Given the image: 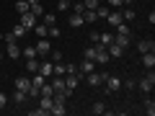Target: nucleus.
Instances as JSON below:
<instances>
[{"label": "nucleus", "mask_w": 155, "mask_h": 116, "mask_svg": "<svg viewBox=\"0 0 155 116\" xmlns=\"http://www.w3.org/2000/svg\"><path fill=\"white\" fill-rule=\"evenodd\" d=\"M91 114H96V116H104V114H106V106L101 103V101H96V103L91 106Z\"/></svg>", "instance_id": "a211bd4d"}, {"label": "nucleus", "mask_w": 155, "mask_h": 116, "mask_svg": "<svg viewBox=\"0 0 155 116\" xmlns=\"http://www.w3.org/2000/svg\"><path fill=\"white\" fill-rule=\"evenodd\" d=\"M65 75H78V65H70V62H67V70H65Z\"/></svg>", "instance_id": "79ce46f5"}, {"label": "nucleus", "mask_w": 155, "mask_h": 116, "mask_svg": "<svg viewBox=\"0 0 155 116\" xmlns=\"http://www.w3.org/2000/svg\"><path fill=\"white\" fill-rule=\"evenodd\" d=\"M65 70H67L65 62H54V75H65Z\"/></svg>", "instance_id": "473e14b6"}, {"label": "nucleus", "mask_w": 155, "mask_h": 116, "mask_svg": "<svg viewBox=\"0 0 155 116\" xmlns=\"http://www.w3.org/2000/svg\"><path fill=\"white\" fill-rule=\"evenodd\" d=\"M5 103H8V98H5V93H0V111L5 108Z\"/></svg>", "instance_id": "a18cd8bd"}, {"label": "nucleus", "mask_w": 155, "mask_h": 116, "mask_svg": "<svg viewBox=\"0 0 155 116\" xmlns=\"http://www.w3.org/2000/svg\"><path fill=\"white\" fill-rule=\"evenodd\" d=\"M28 11H31V5H28L26 0H18V3H16V13H18V16H21V13H28Z\"/></svg>", "instance_id": "4be33fe9"}, {"label": "nucleus", "mask_w": 155, "mask_h": 116, "mask_svg": "<svg viewBox=\"0 0 155 116\" xmlns=\"http://www.w3.org/2000/svg\"><path fill=\"white\" fill-rule=\"evenodd\" d=\"M0 60H3V52H0Z\"/></svg>", "instance_id": "603ef678"}, {"label": "nucleus", "mask_w": 155, "mask_h": 116, "mask_svg": "<svg viewBox=\"0 0 155 116\" xmlns=\"http://www.w3.org/2000/svg\"><path fill=\"white\" fill-rule=\"evenodd\" d=\"M23 34H28V31H26V28H23V26H21V23H18V26H16V28H13V36H16V39H21V36H23Z\"/></svg>", "instance_id": "f704fd0d"}, {"label": "nucleus", "mask_w": 155, "mask_h": 116, "mask_svg": "<svg viewBox=\"0 0 155 116\" xmlns=\"http://www.w3.org/2000/svg\"><path fill=\"white\" fill-rule=\"evenodd\" d=\"M8 57H11V60H18V57H21V47H18V41H16V44H8Z\"/></svg>", "instance_id": "dca6fc26"}, {"label": "nucleus", "mask_w": 155, "mask_h": 116, "mask_svg": "<svg viewBox=\"0 0 155 116\" xmlns=\"http://www.w3.org/2000/svg\"><path fill=\"white\" fill-rule=\"evenodd\" d=\"M72 13H80V16H83V11H85V5H83V3H72Z\"/></svg>", "instance_id": "4c0bfd02"}, {"label": "nucleus", "mask_w": 155, "mask_h": 116, "mask_svg": "<svg viewBox=\"0 0 155 116\" xmlns=\"http://www.w3.org/2000/svg\"><path fill=\"white\" fill-rule=\"evenodd\" d=\"M98 36H101L98 31H91V41H93V44H98Z\"/></svg>", "instance_id": "49530a36"}, {"label": "nucleus", "mask_w": 155, "mask_h": 116, "mask_svg": "<svg viewBox=\"0 0 155 116\" xmlns=\"http://www.w3.org/2000/svg\"><path fill=\"white\" fill-rule=\"evenodd\" d=\"M0 3H3V0H0Z\"/></svg>", "instance_id": "5fc2aeb1"}, {"label": "nucleus", "mask_w": 155, "mask_h": 116, "mask_svg": "<svg viewBox=\"0 0 155 116\" xmlns=\"http://www.w3.org/2000/svg\"><path fill=\"white\" fill-rule=\"evenodd\" d=\"M98 3H104V0H98Z\"/></svg>", "instance_id": "864d4df0"}, {"label": "nucleus", "mask_w": 155, "mask_h": 116, "mask_svg": "<svg viewBox=\"0 0 155 116\" xmlns=\"http://www.w3.org/2000/svg\"><path fill=\"white\" fill-rule=\"evenodd\" d=\"M78 80H80V75H65V88H75V85H78Z\"/></svg>", "instance_id": "6ab92c4d"}, {"label": "nucleus", "mask_w": 155, "mask_h": 116, "mask_svg": "<svg viewBox=\"0 0 155 116\" xmlns=\"http://www.w3.org/2000/svg\"><path fill=\"white\" fill-rule=\"evenodd\" d=\"M3 39H5V44H16L18 39L13 36V31H8V34H3Z\"/></svg>", "instance_id": "58836bf2"}, {"label": "nucleus", "mask_w": 155, "mask_h": 116, "mask_svg": "<svg viewBox=\"0 0 155 116\" xmlns=\"http://www.w3.org/2000/svg\"><path fill=\"white\" fill-rule=\"evenodd\" d=\"M106 49H109V57H114V60H119V57L124 54V49H122V47H119V44H109V47H106Z\"/></svg>", "instance_id": "4468645a"}, {"label": "nucleus", "mask_w": 155, "mask_h": 116, "mask_svg": "<svg viewBox=\"0 0 155 116\" xmlns=\"http://www.w3.org/2000/svg\"><path fill=\"white\" fill-rule=\"evenodd\" d=\"M142 108H145V114H147V116H153V114H155V101H153V98H147Z\"/></svg>", "instance_id": "bb28decb"}, {"label": "nucleus", "mask_w": 155, "mask_h": 116, "mask_svg": "<svg viewBox=\"0 0 155 116\" xmlns=\"http://www.w3.org/2000/svg\"><path fill=\"white\" fill-rule=\"evenodd\" d=\"M96 67H104L106 62H109V49L106 47H96V57H93Z\"/></svg>", "instance_id": "f03ea898"}, {"label": "nucleus", "mask_w": 155, "mask_h": 116, "mask_svg": "<svg viewBox=\"0 0 155 116\" xmlns=\"http://www.w3.org/2000/svg\"><path fill=\"white\" fill-rule=\"evenodd\" d=\"M34 49H36V57H47V54H49V49H52V44L47 41V39H39Z\"/></svg>", "instance_id": "423d86ee"}, {"label": "nucleus", "mask_w": 155, "mask_h": 116, "mask_svg": "<svg viewBox=\"0 0 155 116\" xmlns=\"http://www.w3.org/2000/svg\"><path fill=\"white\" fill-rule=\"evenodd\" d=\"M36 21H39V18L34 16L31 11H28V13H21V26L26 28V31H28V28H34V26H36Z\"/></svg>", "instance_id": "39448f33"}, {"label": "nucleus", "mask_w": 155, "mask_h": 116, "mask_svg": "<svg viewBox=\"0 0 155 116\" xmlns=\"http://www.w3.org/2000/svg\"><path fill=\"white\" fill-rule=\"evenodd\" d=\"M122 3H124V5H129V3H134V0H122Z\"/></svg>", "instance_id": "09e8293b"}, {"label": "nucleus", "mask_w": 155, "mask_h": 116, "mask_svg": "<svg viewBox=\"0 0 155 116\" xmlns=\"http://www.w3.org/2000/svg\"><path fill=\"white\" fill-rule=\"evenodd\" d=\"M23 101H26V93L23 90H16L13 93V103H23Z\"/></svg>", "instance_id": "2f4dec72"}, {"label": "nucleus", "mask_w": 155, "mask_h": 116, "mask_svg": "<svg viewBox=\"0 0 155 116\" xmlns=\"http://www.w3.org/2000/svg\"><path fill=\"white\" fill-rule=\"evenodd\" d=\"M72 3H83V0H72Z\"/></svg>", "instance_id": "8fccbe9b"}, {"label": "nucleus", "mask_w": 155, "mask_h": 116, "mask_svg": "<svg viewBox=\"0 0 155 116\" xmlns=\"http://www.w3.org/2000/svg\"><path fill=\"white\" fill-rule=\"evenodd\" d=\"M109 11H111V8H109V5H104V3H101V5L96 8V16H98V18H106V16H109Z\"/></svg>", "instance_id": "c85d7f7f"}, {"label": "nucleus", "mask_w": 155, "mask_h": 116, "mask_svg": "<svg viewBox=\"0 0 155 116\" xmlns=\"http://www.w3.org/2000/svg\"><path fill=\"white\" fill-rule=\"evenodd\" d=\"M85 77H88V85H93V88H98V85L101 83H104V75H101V72H88V75H85Z\"/></svg>", "instance_id": "9b49d317"}, {"label": "nucleus", "mask_w": 155, "mask_h": 116, "mask_svg": "<svg viewBox=\"0 0 155 116\" xmlns=\"http://www.w3.org/2000/svg\"><path fill=\"white\" fill-rule=\"evenodd\" d=\"M28 5H39V3H41V0H26Z\"/></svg>", "instance_id": "de8ad7c7"}, {"label": "nucleus", "mask_w": 155, "mask_h": 116, "mask_svg": "<svg viewBox=\"0 0 155 116\" xmlns=\"http://www.w3.org/2000/svg\"><path fill=\"white\" fill-rule=\"evenodd\" d=\"M116 34H129V23H127V21H122L119 26H116Z\"/></svg>", "instance_id": "c9c22d12"}, {"label": "nucleus", "mask_w": 155, "mask_h": 116, "mask_svg": "<svg viewBox=\"0 0 155 116\" xmlns=\"http://www.w3.org/2000/svg\"><path fill=\"white\" fill-rule=\"evenodd\" d=\"M0 41H3V31H0Z\"/></svg>", "instance_id": "3c124183"}, {"label": "nucleus", "mask_w": 155, "mask_h": 116, "mask_svg": "<svg viewBox=\"0 0 155 116\" xmlns=\"http://www.w3.org/2000/svg\"><path fill=\"white\" fill-rule=\"evenodd\" d=\"M98 44H104V47L114 44V34H101V36H98Z\"/></svg>", "instance_id": "393cba45"}, {"label": "nucleus", "mask_w": 155, "mask_h": 116, "mask_svg": "<svg viewBox=\"0 0 155 116\" xmlns=\"http://www.w3.org/2000/svg\"><path fill=\"white\" fill-rule=\"evenodd\" d=\"M153 85H155V72L150 70L147 75L140 80V90H142V93H150V90H153Z\"/></svg>", "instance_id": "f257e3e1"}, {"label": "nucleus", "mask_w": 155, "mask_h": 116, "mask_svg": "<svg viewBox=\"0 0 155 116\" xmlns=\"http://www.w3.org/2000/svg\"><path fill=\"white\" fill-rule=\"evenodd\" d=\"M83 21H85V23H96V21H98L96 11H83Z\"/></svg>", "instance_id": "b1692460"}, {"label": "nucleus", "mask_w": 155, "mask_h": 116, "mask_svg": "<svg viewBox=\"0 0 155 116\" xmlns=\"http://www.w3.org/2000/svg\"><path fill=\"white\" fill-rule=\"evenodd\" d=\"M137 52H140V54H145V52H155V41H153V39H142V41L137 44Z\"/></svg>", "instance_id": "9d476101"}, {"label": "nucleus", "mask_w": 155, "mask_h": 116, "mask_svg": "<svg viewBox=\"0 0 155 116\" xmlns=\"http://www.w3.org/2000/svg\"><path fill=\"white\" fill-rule=\"evenodd\" d=\"M52 103H54V101H52V95H41V103H39V111H41V116H47L52 111Z\"/></svg>", "instance_id": "1a4fd4ad"}, {"label": "nucleus", "mask_w": 155, "mask_h": 116, "mask_svg": "<svg viewBox=\"0 0 155 116\" xmlns=\"http://www.w3.org/2000/svg\"><path fill=\"white\" fill-rule=\"evenodd\" d=\"M83 23H85V21H83V16H80V13H72V16H70V26H72V28L83 26Z\"/></svg>", "instance_id": "5701e85b"}, {"label": "nucleus", "mask_w": 155, "mask_h": 116, "mask_svg": "<svg viewBox=\"0 0 155 116\" xmlns=\"http://www.w3.org/2000/svg\"><path fill=\"white\" fill-rule=\"evenodd\" d=\"M44 83H47V77L39 75V72H34V77H31V85H34V88H41Z\"/></svg>", "instance_id": "412c9836"}, {"label": "nucleus", "mask_w": 155, "mask_h": 116, "mask_svg": "<svg viewBox=\"0 0 155 116\" xmlns=\"http://www.w3.org/2000/svg\"><path fill=\"white\" fill-rule=\"evenodd\" d=\"M41 18H44L47 26H54V23H57V13H52V11H49V13L44 11V13H41Z\"/></svg>", "instance_id": "aec40b11"}, {"label": "nucleus", "mask_w": 155, "mask_h": 116, "mask_svg": "<svg viewBox=\"0 0 155 116\" xmlns=\"http://www.w3.org/2000/svg\"><path fill=\"white\" fill-rule=\"evenodd\" d=\"M47 34H49V36H60V28H57V23H54V26H49V31H47Z\"/></svg>", "instance_id": "c03bdc74"}, {"label": "nucleus", "mask_w": 155, "mask_h": 116, "mask_svg": "<svg viewBox=\"0 0 155 116\" xmlns=\"http://www.w3.org/2000/svg\"><path fill=\"white\" fill-rule=\"evenodd\" d=\"M70 5H72V0H60V3H57V13L70 11Z\"/></svg>", "instance_id": "cd10ccee"}, {"label": "nucleus", "mask_w": 155, "mask_h": 116, "mask_svg": "<svg viewBox=\"0 0 155 116\" xmlns=\"http://www.w3.org/2000/svg\"><path fill=\"white\" fill-rule=\"evenodd\" d=\"M114 44H119L122 49H127V47H129V34H116V36H114Z\"/></svg>", "instance_id": "ddd939ff"}, {"label": "nucleus", "mask_w": 155, "mask_h": 116, "mask_svg": "<svg viewBox=\"0 0 155 116\" xmlns=\"http://www.w3.org/2000/svg\"><path fill=\"white\" fill-rule=\"evenodd\" d=\"M49 54H52V62H62V52L60 49H49Z\"/></svg>", "instance_id": "e433bc0d"}, {"label": "nucleus", "mask_w": 155, "mask_h": 116, "mask_svg": "<svg viewBox=\"0 0 155 116\" xmlns=\"http://www.w3.org/2000/svg\"><path fill=\"white\" fill-rule=\"evenodd\" d=\"M21 54L26 57V60H31V57H36V49H34V47H26V49H21Z\"/></svg>", "instance_id": "72a5a7b5"}, {"label": "nucleus", "mask_w": 155, "mask_h": 116, "mask_svg": "<svg viewBox=\"0 0 155 116\" xmlns=\"http://www.w3.org/2000/svg\"><path fill=\"white\" fill-rule=\"evenodd\" d=\"M39 75H44L47 80L54 75V65H52V62H47V57H44V62H39Z\"/></svg>", "instance_id": "0eeeda50"}, {"label": "nucleus", "mask_w": 155, "mask_h": 116, "mask_svg": "<svg viewBox=\"0 0 155 116\" xmlns=\"http://www.w3.org/2000/svg\"><path fill=\"white\" fill-rule=\"evenodd\" d=\"M122 21H134V11H132V8H124V11H122Z\"/></svg>", "instance_id": "c756f323"}, {"label": "nucleus", "mask_w": 155, "mask_h": 116, "mask_svg": "<svg viewBox=\"0 0 155 116\" xmlns=\"http://www.w3.org/2000/svg\"><path fill=\"white\" fill-rule=\"evenodd\" d=\"M34 31H36L39 39H47V31H49V26L47 23H41V26H34Z\"/></svg>", "instance_id": "a878e982"}, {"label": "nucleus", "mask_w": 155, "mask_h": 116, "mask_svg": "<svg viewBox=\"0 0 155 116\" xmlns=\"http://www.w3.org/2000/svg\"><path fill=\"white\" fill-rule=\"evenodd\" d=\"M106 3H109V8H124L122 0H106Z\"/></svg>", "instance_id": "37998d69"}, {"label": "nucleus", "mask_w": 155, "mask_h": 116, "mask_svg": "<svg viewBox=\"0 0 155 116\" xmlns=\"http://www.w3.org/2000/svg\"><path fill=\"white\" fill-rule=\"evenodd\" d=\"M106 21H109L111 26H119V23H122V11H119V8H116V11H109Z\"/></svg>", "instance_id": "f8f14e48"}, {"label": "nucleus", "mask_w": 155, "mask_h": 116, "mask_svg": "<svg viewBox=\"0 0 155 116\" xmlns=\"http://www.w3.org/2000/svg\"><path fill=\"white\" fill-rule=\"evenodd\" d=\"M104 83H106V90H109V93H114V90L122 88V80L116 75H104Z\"/></svg>", "instance_id": "7ed1b4c3"}, {"label": "nucleus", "mask_w": 155, "mask_h": 116, "mask_svg": "<svg viewBox=\"0 0 155 116\" xmlns=\"http://www.w3.org/2000/svg\"><path fill=\"white\" fill-rule=\"evenodd\" d=\"M26 72H28V75H34V72H39V60H36V57H31V60H26Z\"/></svg>", "instance_id": "2eb2a0df"}, {"label": "nucleus", "mask_w": 155, "mask_h": 116, "mask_svg": "<svg viewBox=\"0 0 155 116\" xmlns=\"http://www.w3.org/2000/svg\"><path fill=\"white\" fill-rule=\"evenodd\" d=\"M31 13H34L36 18H41V13H44V8H41V5H31Z\"/></svg>", "instance_id": "a19ab883"}, {"label": "nucleus", "mask_w": 155, "mask_h": 116, "mask_svg": "<svg viewBox=\"0 0 155 116\" xmlns=\"http://www.w3.org/2000/svg\"><path fill=\"white\" fill-rule=\"evenodd\" d=\"M28 88H31V77L18 75V77H16V90H23V93L28 95Z\"/></svg>", "instance_id": "6e6552de"}, {"label": "nucleus", "mask_w": 155, "mask_h": 116, "mask_svg": "<svg viewBox=\"0 0 155 116\" xmlns=\"http://www.w3.org/2000/svg\"><path fill=\"white\" fill-rule=\"evenodd\" d=\"M142 65L150 67V70L155 67V54H153V52H145V54H142Z\"/></svg>", "instance_id": "f3484780"}, {"label": "nucleus", "mask_w": 155, "mask_h": 116, "mask_svg": "<svg viewBox=\"0 0 155 116\" xmlns=\"http://www.w3.org/2000/svg\"><path fill=\"white\" fill-rule=\"evenodd\" d=\"M96 57V47H85V60H93Z\"/></svg>", "instance_id": "ea45409f"}, {"label": "nucleus", "mask_w": 155, "mask_h": 116, "mask_svg": "<svg viewBox=\"0 0 155 116\" xmlns=\"http://www.w3.org/2000/svg\"><path fill=\"white\" fill-rule=\"evenodd\" d=\"M83 5H85V11H96L101 3H98V0H83Z\"/></svg>", "instance_id": "7c9ffc66"}, {"label": "nucleus", "mask_w": 155, "mask_h": 116, "mask_svg": "<svg viewBox=\"0 0 155 116\" xmlns=\"http://www.w3.org/2000/svg\"><path fill=\"white\" fill-rule=\"evenodd\" d=\"M93 70H96V62L93 60H83L80 65H78V75H80V77H85L88 72H93Z\"/></svg>", "instance_id": "20e7f679"}]
</instances>
